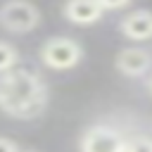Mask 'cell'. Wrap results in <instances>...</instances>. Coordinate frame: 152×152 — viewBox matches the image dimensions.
<instances>
[{
    "mask_svg": "<svg viewBox=\"0 0 152 152\" xmlns=\"http://www.w3.org/2000/svg\"><path fill=\"white\" fill-rule=\"evenodd\" d=\"M48 86L31 69H12L0 74V109L12 119H38L48 107Z\"/></svg>",
    "mask_w": 152,
    "mask_h": 152,
    "instance_id": "cell-1",
    "label": "cell"
},
{
    "mask_svg": "<svg viewBox=\"0 0 152 152\" xmlns=\"http://www.w3.org/2000/svg\"><path fill=\"white\" fill-rule=\"evenodd\" d=\"M40 62L52 71H66L74 69L83 59V48L78 40L69 36H52L40 45Z\"/></svg>",
    "mask_w": 152,
    "mask_h": 152,
    "instance_id": "cell-2",
    "label": "cell"
},
{
    "mask_svg": "<svg viewBox=\"0 0 152 152\" xmlns=\"http://www.w3.org/2000/svg\"><path fill=\"white\" fill-rule=\"evenodd\" d=\"M40 24V10L26 0H10L0 5V26L10 33H28Z\"/></svg>",
    "mask_w": 152,
    "mask_h": 152,
    "instance_id": "cell-3",
    "label": "cell"
},
{
    "mask_svg": "<svg viewBox=\"0 0 152 152\" xmlns=\"http://www.w3.org/2000/svg\"><path fill=\"white\" fill-rule=\"evenodd\" d=\"M126 138L119 128L107 124H95L83 131L78 140L81 152H126Z\"/></svg>",
    "mask_w": 152,
    "mask_h": 152,
    "instance_id": "cell-4",
    "label": "cell"
},
{
    "mask_svg": "<svg viewBox=\"0 0 152 152\" xmlns=\"http://www.w3.org/2000/svg\"><path fill=\"white\" fill-rule=\"evenodd\" d=\"M114 66L119 74L128 76V78H138V76H145L150 74L152 69V52L145 50V48H124L116 59H114Z\"/></svg>",
    "mask_w": 152,
    "mask_h": 152,
    "instance_id": "cell-5",
    "label": "cell"
},
{
    "mask_svg": "<svg viewBox=\"0 0 152 152\" xmlns=\"http://www.w3.org/2000/svg\"><path fill=\"white\" fill-rule=\"evenodd\" d=\"M62 14L66 21L76 24V26H90L97 24L104 14L100 0H71L62 7Z\"/></svg>",
    "mask_w": 152,
    "mask_h": 152,
    "instance_id": "cell-6",
    "label": "cell"
},
{
    "mask_svg": "<svg viewBox=\"0 0 152 152\" xmlns=\"http://www.w3.org/2000/svg\"><path fill=\"white\" fill-rule=\"evenodd\" d=\"M119 31L128 40H150L152 38V10H133L119 21Z\"/></svg>",
    "mask_w": 152,
    "mask_h": 152,
    "instance_id": "cell-7",
    "label": "cell"
},
{
    "mask_svg": "<svg viewBox=\"0 0 152 152\" xmlns=\"http://www.w3.org/2000/svg\"><path fill=\"white\" fill-rule=\"evenodd\" d=\"M19 64V50L12 43L0 40V74H7L12 69H17Z\"/></svg>",
    "mask_w": 152,
    "mask_h": 152,
    "instance_id": "cell-8",
    "label": "cell"
},
{
    "mask_svg": "<svg viewBox=\"0 0 152 152\" xmlns=\"http://www.w3.org/2000/svg\"><path fill=\"white\" fill-rule=\"evenodd\" d=\"M126 152H152V138H147V135H135L133 140L126 142Z\"/></svg>",
    "mask_w": 152,
    "mask_h": 152,
    "instance_id": "cell-9",
    "label": "cell"
},
{
    "mask_svg": "<svg viewBox=\"0 0 152 152\" xmlns=\"http://www.w3.org/2000/svg\"><path fill=\"white\" fill-rule=\"evenodd\" d=\"M0 152H21V150H19V145H17L14 140H10V138H0Z\"/></svg>",
    "mask_w": 152,
    "mask_h": 152,
    "instance_id": "cell-10",
    "label": "cell"
},
{
    "mask_svg": "<svg viewBox=\"0 0 152 152\" xmlns=\"http://www.w3.org/2000/svg\"><path fill=\"white\" fill-rule=\"evenodd\" d=\"M147 90L152 93V76H150V81H147Z\"/></svg>",
    "mask_w": 152,
    "mask_h": 152,
    "instance_id": "cell-11",
    "label": "cell"
},
{
    "mask_svg": "<svg viewBox=\"0 0 152 152\" xmlns=\"http://www.w3.org/2000/svg\"><path fill=\"white\" fill-rule=\"evenodd\" d=\"M21 152H36V150H21Z\"/></svg>",
    "mask_w": 152,
    "mask_h": 152,
    "instance_id": "cell-12",
    "label": "cell"
}]
</instances>
